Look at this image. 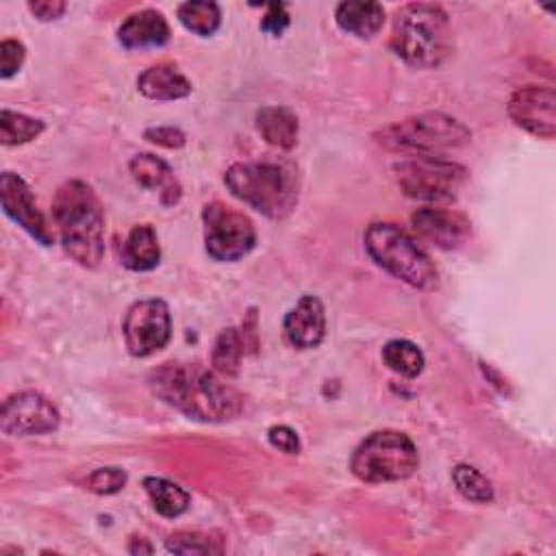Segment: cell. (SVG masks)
Returning a JSON list of instances; mask_svg holds the SVG:
<instances>
[{
	"instance_id": "6da1fadb",
	"label": "cell",
	"mask_w": 556,
	"mask_h": 556,
	"mask_svg": "<svg viewBox=\"0 0 556 556\" xmlns=\"http://www.w3.org/2000/svg\"><path fill=\"white\" fill-rule=\"evenodd\" d=\"M148 384L156 397L198 421H228L241 410V395L195 363H163Z\"/></svg>"
},
{
	"instance_id": "7a4b0ae2",
	"label": "cell",
	"mask_w": 556,
	"mask_h": 556,
	"mask_svg": "<svg viewBox=\"0 0 556 556\" xmlns=\"http://www.w3.org/2000/svg\"><path fill=\"white\" fill-rule=\"evenodd\" d=\"M52 219L72 261L98 267L104 254V215L91 185L78 178L63 182L52 200Z\"/></svg>"
},
{
	"instance_id": "3957f363",
	"label": "cell",
	"mask_w": 556,
	"mask_h": 556,
	"mask_svg": "<svg viewBox=\"0 0 556 556\" xmlns=\"http://www.w3.org/2000/svg\"><path fill=\"white\" fill-rule=\"evenodd\" d=\"M391 50L413 67H437L452 52V28L439 4L415 2L395 13Z\"/></svg>"
},
{
	"instance_id": "277c9868",
	"label": "cell",
	"mask_w": 556,
	"mask_h": 556,
	"mask_svg": "<svg viewBox=\"0 0 556 556\" xmlns=\"http://www.w3.org/2000/svg\"><path fill=\"white\" fill-rule=\"evenodd\" d=\"M224 182L235 198L267 217H285L298 200L295 172L276 161L235 163L226 169Z\"/></svg>"
},
{
	"instance_id": "5b68a950",
	"label": "cell",
	"mask_w": 556,
	"mask_h": 556,
	"mask_svg": "<svg viewBox=\"0 0 556 556\" xmlns=\"http://www.w3.org/2000/svg\"><path fill=\"white\" fill-rule=\"evenodd\" d=\"M365 250L378 267L402 282L430 291L439 285V271L424 248L400 226L376 222L365 230Z\"/></svg>"
},
{
	"instance_id": "8992f818",
	"label": "cell",
	"mask_w": 556,
	"mask_h": 556,
	"mask_svg": "<svg viewBox=\"0 0 556 556\" xmlns=\"http://www.w3.org/2000/svg\"><path fill=\"white\" fill-rule=\"evenodd\" d=\"M374 137L387 150L415 152L417 156H439L441 152L465 146L471 132L456 117L430 111L395 122L378 130Z\"/></svg>"
},
{
	"instance_id": "52a82bcc",
	"label": "cell",
	"mask_w": 556,
	"mask_h": 556,
	"mask_svg": "<svg viewBox=\"0 0 556 556\" xmlns=\"http://www.w3.org/2000/svg\"><path fill=\"white\" fill-rule=\"evenodd\" d=\"M419 454L408 434L376 430L358 443L350 469L363 482H395L415 473Z\"/></svg>"
},
{
	"instance_id": "ba28073f",
	"label": "cell",
	"mask_w": 556,
	"mask_h": 556,
	"mask_svg": "<svg viewBox=\"0 0 556 556\" xmlns=\"http://www.w3.org/2000/svg\"><path fill=\"white\" fill-rule=\"evenodd\" d=\"M400 189L415 200H454L467 178V169L443 156H410L395 165Z\"/></svg>"
},
{
	"instance_id": "9c48e42d",
	"label": "cell",
	"mask_w": 556,
	"mask_h": 556,
	"mask_svg": "<svg viewBox=\"0 0 556 556\" xmlns=\"http://www.w3.org/2000/svg\"><path fill=\"white\" fill-rule=\"evenodd\" d=\"M202 224L206 252L219 263H235L243 258L256 243L252 219L224 202L206 204L202 211Z\"/></svg>"
},
{
	"instance_id": "30bf717a",
	"label": "cell",
	"mask_w": 556,
	"mask_h": 556,
	"mask_svg": "<svg viewBox=\"0 0 556 556\" xmlns=\"http://www.w3.org/2000/svg\"><path fill=\"white\" fill-rule=\"evenodd\" d=\"M124 343L137 358L150 356L167 345L172 337V315L163 300L150 298L128 306L124 324Z\"/></svg>"
},
{
	"instance_id": "8fae6325",
	"label": "cell",
	"mask_w": 556,
	"mask_h": 556,
	"mask_svg": "<svg viewBox=\"0 0 556 556\" xmlns=\"http://www.w3.org/2000/svg\"><path fill=\"white\" fill-rule=\"evenodd\" d=\"M56 406L39 391H20L2 402L0 428L9 437H35L59 428Z\"/></svg>"
},
{
	"instance_id": "7c38bea8",
	"label": "cell",
	"mask_w": 556,
	"mask_h": 556,
	"mask_svg": "<svg viewBox=\"0 0 556 556\" xmlns=\"http://www.w3.org/2000/svg\"><path fill=\"white\" fill-rule=\"evenodd\" d=\"M510 119L526 132L552 139L556 135V93L545 85L517 89L508 100Z\"/></svg>"
},
{
	"instance_id": "4fadbf2b",
	"label": "cell",
	"mask_w": 556,
	"mask_h": 556,
	"mask_svg": "<svg viewBox=\"0 0 556 556\" xmlns=\"http://www.w3.org/2000/svg\"><path fill=\"white\" fill-rule=\"evenodd\" d=\"M0 202L2 211L17 224L22 226L35 241L41 245H52L54 235L46 224L43 213L39 211L35 195L26 180L13 172H2L0 176Z\"/></svg>"
},
{
	"instance_id": "5bb4252c",
	"label": "cell",
	"mask_w": 556,
	"mask_h": 556,
	"mask_svg": "<svg viewBox=\"0 0 556 556\" xmlns=\"http://www.w3.org/2000/svg\"><path fill=\"white\" fill-rule=\"evenodd\" d=\"M410 224L421 241L439 250H454L469 235V222L450 208H419L410 215Z\"/></svg>"
},
{
	"instance_id": "9a60e30c",
	"label": "cell",
	"mask_w": 556,
	"mask_h": 556,
	"mask_svg": "<svg viewBox=\"0 0 556 556\" xmlns=\"http://www.w3.org/2000/svg\"><path fill=\"white\" fill-rule=\"evenodd\" d=\"M285 339L295 350H313L324 341L326 313L324 304L315 295H302L282 321Z\"/></svg>"
},
{
	"instance_id": "2e32d148",
	"label": "cell",
	"mask_w": 556,
	"mask_h": 556,
	"mask_svg": "<svg viewBox=\"0 0 556 556\" xmlns=\"http://www.w3.org/2000/svg\"><path fill=\"white\" fill-rule=\"evenodd\" d=\"M117 39L126 50L159 48L169 41V24L163 13L154 9H143L128 15L117 28Z\"/></svg>"
},
{
	"instance_id": "e0dca14e",
	"label": "cell",
	"mask_w": 556,
	"mask_h": 556,
	"mask_svg": "<svg viewBox=\"0 0 556 556\" xmlns=\"http://www.w3.org/2000/svg\"><path fill=\"white\" fill-rule=\"evenodd\" d=\"M128 169L141 187L159 191L163 204L172 206L180 200V193H182L180 185H178L172 167L163 159L143 152V154H137L130 159Z\"/></svg>"
},
{
	"instance_id": "ac0fdd59",
	"label": "cell",
	"mask_w": 556,
	"mask_h": 556,
	"mask_svg": "<svg viewBox=\"0 0 556 556\" xmlns=\"http://www.w3.org/2000/svg\"><path fill=\"white\" fill-rule=\"evenodd\" d=\"M137 89L150 100H180L191 93V83L176 65L159 63L137 78Z\"/></svg>"
},
{
	"instance_id": "d6986e66",
	"label": "cell",
	"mask_w": 556,
	"mask_h": 556,
	"mask_svg": "<svg viewBox=\"0 0 556 556\" xmlns=\"http://www.w3.org/2000/svg\"><path fill=\"white\" fill-rule=\"evenodd\" d=\"M334 20L341 30L358 39H371L374 35H378V30L384 24V9L378 2L350 0L337 7Z\"/></svg>"
},
{
	"instance_id": "ffe728a7",
	"label": "cell",
	"mask_w": 556,
	"mask_h": 556,
	"mask_svg": "<svg viewBox=\"0 0 556 556\" xmlns=\"http://www.w3.org/2000/svg\"><path fill=\"white\" fill-rule=\"evenodd\" d=\"M250 326V317L248 321H243L241 328H224L219 332V337L215 339V345H213V367L217 374H222L224 378H232L237 376L239 371V363H241V356L245 354V348H248V337L250 339H256V321Z\"/></svg>"
},
{
	"instance_id": "44dd1931",
	"label": "cell",
	"mask_w": 556,
	"mask_h": 556,
	"mask_svg": "<svg viewBox=\"0 0 556 556\" xmlns=\"http://www.w3.org/2000/svg\"><path fill=\"white\" fill-rule=\"evenodd\" d=\"M124 267L130 271H150L159 265L161 258V248L156 232L150 224H137L128 232V237L122 243L119 250Z\"/></svg>"
},
{
	"instance_id": "7402d4cb",
	"label": "cell",
	"mask_w": 556,
	"mask_h": 556,
	"mask_svg": "<svg viewBox=\"0 0 556 556\" xmlns=\"http://www.w3.org/2000/svg\"><path fill=\"white\" fill-rule=\"evenodd\" d=\"M256 128L278 150H289L298 141V117L285 106H263L256 113Z\"/></svg>"
},
{
	"instance_id": "603a6c76",
	"label": "cell",
	"mask_w": 556,
	"mask_h": 556,
	"mask_svg": "<svg viewBox=\"0 0 556 556\" xmlns=\"http://www.w3.org/2000/svg\"><path fill=\"white\" fill-rule=\"evenodd\" d=\"M143 489L152 502V508L167 519L180 517L191 504L189 493L180 484L161 476L143 478Z\"/></svg>"
},
{
	"instance_id": "cb8c5ba5",
	"label": "cell",
	"mask_w": 556,
	"mask_h": 556,
	"mask_svg": "<svg viewBox=\"0 0 556 556\" xmlns=\"http://www.w3.org/2000/svg\"><path fill=\"white\" fill-rule=\"evenodd\" d=\"M382 361L384 365L404 376V378H417L424 369V354L421 350L406 339H391L382 348Z\"/></svg>"
},
{
	"instance_id": "d4e9b609",
	"label": "cell",
	"mask_w": 556,
	"mask_h": 556,
	"mask_svg": "<svg viewBox=\"0 0 556 556\" xmlns=\"http://www.w3.org/2000/svg\"><path fill=\"white\" fill-rule=\"evenodd\" d=\"M178 20L180 24L200 35V37H208L213 35L219 24H222V11L215 2H182L178 7Z\"/></svg>"
},
{
	"instance_id": "484cf974",
	"label": "cell",
	"mask_w": 556,
	"mask_h": 556,
	"mask_svg": "<svg viewBox=\"0 0 556 556\" xmlns=\"http://www.w3.org/2000/svg\"><path fill=\"white\" fill-rule=\"evenodd\" d=\"M43 128L46 124L41 119L28 117L24 113H15L9 109H2L0 113V141L4 146H20L33 141L43 132Z\"/></svg>"
},
{
	"instance_id": "4316f807",
	"label": "cell",
	"mask_w": 556,
	"mask_h": 556,
	"mask_svg": "<svg viewBox=\"0 0 556 556\" xmlns=\"http://www.w3.org/2000/svg\"><path fill=\"white\" fill-rule=\"evenodd\" d=\"M452 480L458 489V493L476 504H486L493 500V486L491 482L471 465H456L452 469Z\"/></svg>"
},
{
	"instance_id": "83f0119b",
	"label": "cell",
	"mask_w": 556,
	"mask_h": 556,
	"mask_svg": "<svg viewBox=\"0 0 556 556\" xmlns=\"http://www.w3.org/2000/svg\"><path fill=\"white\" fill-rule=\"evenodd\" d=\"M165 547L174 554H219L224 545L208 532L182 530L167 536Z\"/></svg>"
},
{
	"instance_id": "f1b7e54d",
	"label": "cell",
	"mask_w": 556,
	"mask_h": 556,
	"mask_svg": "<svg viewBox=\"0 0 556 556\" xmlns=\"http://www.w3.org/2000/svg\"><path fill=\"white\" fill-rule=\"evenodd\" d=\"M126 484V471L119 467H100L87 476V489L98 495H113Z\"/></svg>"
},
{
	"instance_id": "f546056e",
	"label": "cell",
	"mask_w": 556,
	"mask_h": 556,
	"mask_svg": "<svg viewBox=\"0 0 556 556\" xmlns=\"http://www.w3.org/2000/svg\"><path fill=\"white\" fill-rule=\"evenodd\" d=\"M24 56H26V50H24L22 41L4 39L0 43V76L11 78L22 67Z\"/></svg>"
},
{
	"instance_id": "4dcf8cb0",
	"label": "cell",
	"mask_w": 556,
	"mask_h": 556,
	"mask_svg": "<svg viewBox=\"0 0 556 556\" xmlns=\"http://www.w3.org/2000/svg\"><path fill=\"white\" fill-rule=\"evenodd\" d=\"M289 26V13H287V7L282 2H274V4H267V11L261 20V30L278 37L285 33V28Z\"/></svg>"
},
{
	"instance_id": "1f68e13d",
	"label": "cell",
	"mask_w": 556,
	"mask_h": 556,
	"mask_svg": "<svg viewBox=\"0 0 556 556\" xmlns=\"http://www.w3.org/2000/svg\"><path fill=\"white\" fill-rule=\"evenodd\" d=\"M143 137L150 143H156V146H163V148H182L185 146V132L180 128H174V126L148 128L143 132Z\"/></svg>"
},
{
	"instance_id": "d6a6232c",
	"label": "cell",
	"mask_w": 556,
	"mask_h": 556,
	"mask_svg": "<svg viewBox=\"0 0 556 556\" xmlns=\"http://www.w3.org/2000/svg\"><path fill=\"white\" fill-rule=\"evenodd\" d=\"M267 439L276 450H280L285 454H298L300 452V439H298L295 430H291L289 426H271L267 430Z\"/></svg>"
},
{
	"instance_id": "836d02e7",
	"label": "cell",
	"mask_w": 556,
	"mask_h": 556,
	"mask_svg": "<svg viewBox=\"0 0 556 556\" xmlns=\"http://www.w3.org/2000/svg\"><path fill=\"white\" fill-rule=\"evenodd\" d=\"M30 13L41 20V22H50V20H56L63 15L65 11V2L61 0H37V2H30L28 4Z\"/></svg>"
}]
</instances>
